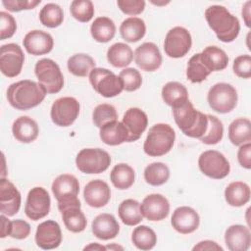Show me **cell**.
Masks as SVG:
<instances>
[{
    "label": "cell",
    "mask_w": 251,
    "mask_h": 251,
    "mask_svg": "<svg viewBox=\"0 0 251 251\" xmlns=\"http://www.w3.org/2000/svg\"><path fill=\"white\" fill-rule=\"evenodd\" d=\"M45 88L29 79L12 83L7 89V99L12 107L25 111L39 105L46 96Z\"/></svg>",
    "instance_id": "cell-1"
},
{
    "label": "cell",
    "mask_w": 251,
    "mask_h": 251,
    "mask_svg": "<svg viewBox=\"0 0 251 251\" xmlns=\"http://www.w3.org/2000/svg\"><path fill=\"white\" fill-rule=\"evenodd\" d=\"M205 18L217 35L223 42H232L239 34L240 24L238 19L230 14L224 6L212 5L205 11Z\"/></svg>",
    "instance_id": "cell-2"
},
{
    "label": "cell",
    "mask_w": 251,
    "mask_h": 251,
    "mask_svg": "<svg viewBox=\"0 0 251 251\" xmlns=\"http://www.w3.org/2000/svg\"><path fill=\"white\" fill-rule=\"evenodd\" d=\"M173 116L176 124L186 136L200 138L206 132L208 126L207 115L196 110L189 100L173 107Z\"/></svg>",
    "instance_id": "cell-3"
},
{
    "label": "cell",
    "mask_w": 251,
    "mask_h": 251,
    "mask_svg": "<svg viewBox=\"0 0 251 251\" xmlns=\"http://www.w3.org/2000/svg\"><path fill=\"white\" fill-rule=\"evenodd\" d=\"M176 139L174 128L167 124H156L150 127L143 144L144 152L151 157L163 156L171 151Z\"/></svg>",
    "instance_id": "cell-4"
},
{
    "label": "cell",
    "mask_w": 251,
    "mask_h": 251,
    "mask_svg": "<svg viewBox=\"0 0 251 251\" xmlns=\"http://www.w3.org/2000/svg\"><path fill=\"white\" fill-rule=\"evenodd\" d=\"M51 189L54 197L58 201L59 211L73 205L81 206L80 201L77 198L79 192V183L75 176L69 174L58 176L53 180Z\"/></svg>",
    "instance_id": "cell-5"
},
{
    "label": "cell",
    "mask_w": 251,
    "mask_h": 251,
    "mask_svg": "<svg viewBox=\"0 0 251 251\" xmlns=\"http://www.w3.org/2000/svg\"><path fill=\"white\" fill-rule=\"evenodd\" d=\"M34 73L47 93H58L64 86V77L60 67L53 60L48 58L40 59L36 62Z\"/></svg>",
    "instance_id": "cell-6"
},
{
    "label": "cell",
    "mask_w": 251,
    "mask_h": 251,
    "mask_svg": "<svg viewBox=\"0 0 251 251\" xmlns=\"http://www.w3.org/2000/svg\"><path fill=\"white\" fill-rule=\"evenodd\" d=\"M236 89L229 83L219 82L214 84L207 95L209 106L217 113L226 114L231 112L237 104Z\"/></svg>",
    "instance_id": "cell-7"
},
{
    "label": "cell",
    "mask_w": 251,
    "mask_h": 251,
    "mask_svg": "<svg viewBox=\"0 0 251 251\" xmlns=\"http://www.w3.org/2000/svg\"><path fill=\"white\" fill-rule=\"evenodd\" d=\"M111 164V157L103 149L85 148L75 157L77 169L84 174H100L105 172Z\"/></svg>",
    "instance_id": "cell-8"
},
{
    "label": "cell",
    "mask_w": 251,
    "mask_h": 251,
    "mask_svg": "<svg viewBox=\"0 0 251 251\" xmlns=\"http://www.w3.org/2000/svg\"><path fill=\"white\" fill-rule=\"evenodd\" d=\"M89 81L93 89L106 98L115 97L124 90L121 78L104 68H94L89 74Z\"/></svg>",
    "instance_id": "cell-9"
},
{
    "label": "cell",
    "mask_w": 251,
    "mask_h": 251,
    "mask_svg": "<svg viewBox=\"0 0 251 251\" xmlns=\"http://www.w3.org/2000/svg\"><path fill=\"white\" fill-rule=\"evenodd\" d=\"M198 167L205 176L214 179L226 177L230 171V165L227 159L224 154L216 150L203 152L199 156Z\"/></svg>",
    "instance_id": "cell-10"
},
{
    "label": "cell",
    "mask_w": 251,
    "mask_h": 251,
    "mask_svg": "<svg viewBox=\"0 0 251 251\" xmlns=\"http://www.w3.org/2000/svg\"><path fill=\"white\" fill-rule=\"evenodd\" d=\"M79 114V103L74 97H61L54 101L50 116L52 122L59 126H70Z\"/></svg>",
    "instance_id": "cell-11"
},
{
    "label": "cell",
    "mask_w": 251,
    "mask_h": 251,
    "mask_svg": "<svg viewBox=\"0 0 251 251\" xmlns=\"http://www.w3.org/2000/svg\"><path fill=\"white\" fill-rule=\"evenodd\" d=\"M192 45L189 31L182 26H175L170 29L165 37L164 50L171 58H181L188 53Z\"/></svg>",
    "instance_id": "cell-12"
},
{
    "label": "cell",
    "mask_w": 251,
    "mask_h": 251,
    "mask_svg": "<svg viewBox=\"0 0 251 251\" xmlns=\"http://www.w3.org/2000/svg\"><path fill=\"white\" fill-rule=\"evenodd\" d=\"M25 55L16 43L4 44L0 48V70L7 77H15L22 72Z\"/></svg>",
    "instance_id": "cell-13"
},
{
    "label": "cell",
    "mask_w": 251,
    "mask_h": 251,
    "mask_svg": "<svg viewBox=\"0 0 251 251\" xmlns=\"http://www.w3.org/2000/svg\"><path fill=\"white\" fill-rule=\"evenodd\" d=\"M50 196L43 187L36 186L29 190L25 206V213L32 221H38L49 214Z\"/></svg>",
    "instance_id": "cell-14"
},
{
    "label": "cell",
    "mask_w": 251,
    "mask_h": 251,
    "mask_svg": "<svg viewBox=\"0 0 251 251\" xmlns=\"http://www.w3.org/2000/svg\"><path fill=\"white\" fill-rule=\"evenodd\" d=\"M140 211L144 218L151 222H158L166 219L170 213L168 199L159 193L147 195L140 204Z\"/></svg>",
    "instance_id": "cell-15"
},
{
    "label": "cell",
    "mask_w": 251,
    "mask_h": 251,
    "mask_svg": "<svg viewBox=\"0 0 251 251\" xmlns=\"http://www.w3.org/2000/svg\"><path fill=\"white\" fill-rule=\"evenodd\" d=\"M35 242L38 247L44 250L59 247L62 242V231L59 224L52 220L39 224L35 232Z\"/></svg>",
    "instance_id": "cell-16"
},
{
    "label": "cell",
    "mask_w": 251,
    "mask_h": 251,
    "mask_svg": "<svg viewBox=\"0 0 251 251\" xmlns=\"http://www.w3.org/2000/svg\"><path fill=\"white\" fill-rule=\"evenodd\" d=\"M135 64L145 72H154L162 65V55L153 42H144L134 51Z\"/></svg>",
    "instance_id": "cell-17"
},
{
    "label": "cell",
    "mask_w": 251,
    "mask_h": 251,
    "mask_svg": "<svg viewBox=\"0 0 251 251\" xmlns=\"http://www.w3.org/2000/svg\"><path fill=\"white\" fill-rule=\"evenodd\" d=\"M173 227L179 233L188 234L195 231L200 223L198 213L191 207L181 206L176 208L172 216Z\"/></svg>",
    "instance_id": "cell-18"
},
{
    "label": "cell",
    "mask_w": 251,
    "mask_h": 251,
    "mask_svg": "<svg viewBox=\"0 0 251 251\" xmlns=\"http://www.w3.org/2000/svg\"><path fill=\"white\" fill-rule=\"evenodd\" d=\"M21 193L17 187L8 179H0V211L11 217L16 215L21 207Z\"/></svg>",
    "instance_id": "cell-19"
},
{
    "label": "cell",
    "mask_w": 251,
    "mask_h": 251,
    "mask_svg": "<svg viewBox=\"0 0 251 251\" xmlns=\"http://www.w3.org/2000/svg\"><path fill=\"white\" fill-rule=\"evenodd\" d=\"M23 44L27 53L39 56L49 53L53 49L54 41L53 37L48 32L34 29L25 34Z\"/></svg>",
    "instance_id": "cell-20"
},
{
    "label": "cell",
    "mask_w": 251,
    "mask_h": 251,
    "mask_svg": "<svg viewBox=\"0 0 251 251\" xmlns=\"http://www.w3.org/2000/svg\"><path fill=\"white\" fill-rule=\"evenodd\" d=\"M122 123L128 131L127 142H133L140 138L148 125V118L144 111L139 108H129L126 111Z\"/></svg>",
    "instance_id": "cell-21"
},
{
    "label": "cell",
    "mask_w": 251,
    "mask_h": 251,
    "mask_svg": "<svg viewBox=\"0 0 251 251\" xmlns=\"http://www.w3.org/2000/svg\"><path fill=\"white\" fill-rule=\"evenodd\" d=\"M83 197L90 207L101 208L110 201L111 189L104 180L94 179L85 185Z\"/></svg>",
    "instance_id": "cell-22"
},
{
    "label": "cell",
    "mask_w": 251,
    "mask_h": 251,
    "mask_svg": "<svg viewBox=\"0 0 251 251\" xmlns=\"http://www.w3.org/2000/svg\"><path fill=\"white\" fill-rule=\"evenodd\" d=\"M225 242L230 251H247L251 244V234L247 226L232 225L225 233Z\"/></svg>",
    "instance_id": "cell-23"
},
{
    "label": "cell",
    "mask_w": 251,
    "mask_h": 251,
    "mask_svg": "<svg viewBox=\"0 0 251 251\" xmlns=\"http://www.w3.org/2000/svg\"><path fill=\"white\" fill-rule=\"evenodd\" d=\"M91 229L97 238L101 240H109L118 235L120 225L113 215L103 213L94 218L91 224Z\"/></svg>",
    "instance_id": "cell-24"
},
{
    "label": "cell",
    "mask_w": 251,
    "mask_h": 251,
    "mask_svg": "<svg viewBox=\"0 0 251 251\" xmlns=\"http://www.w3.org/2000/svg\"><path fill=\"white\" fill-rule=\"evenodd\" d=\"M12 132L18 141L30 143L37 138L39 128L37 123L33 119L27 116H22L16 119L13 123Z\"/></svg>",
    "instance_id": "cell-25"
},
{
    "label": "cell",
    "mask_w": 251,
    "mask_h": 251,
    "mask_svg": "<svg viewBox=\"0 0 251 251\" xmlns=\"http://www.w3.org/2000/svg\"><path fill=\"white\" fill-rule=\"evenodd\" d=\"M99 134L101 140L110 146L120 145L124 142H127L128 139V131L126 126L118 120L107 123L100 127Z\"/></svg>",
    "instance_id": "cell-26"
},
{
    "label": "cell",
    "mask_w": 251,
    "mask_h": 251,
    "mask_svg": "<svg viewBox=\"0 0 251 251\" xmlns=\"http://www.w3.org/2000/svg\"><path fill=\"white\" fill-rule=\"evenodd\" d=\"M201 60L209 71H222L226 68L228 64V57L226 53L218 46H207L201 53Z\"/></svg>",
    "instance_id": "cell-27"
},
{
    "label": "cell",
    "mask_w": 251,
    "mask_h": 251,
    "mask_svg": "<svg viewBox=\"0 0 251 251\" xmlns=\"http://www.w3.org/2000/svg\"><path fill=\"white\" fill-rule=\"evenodd\" d=\"M250 187L243 181L230 182L225 190V198L228 205L241 207L250 200Z\"/></svg>",
    "instance_id": "cell-28"
},
{
    "label": "cell",
    "mask_w": 251,
    "mask_h": 251,
    "mask_svg": "<svg viewBox=\"0 0 251 251\" xmlns=\"http://www.w3.org/2000/svg\"><path fill=\"white\" fill-rule=\"evenodd\" d=\"M146 32V25L142 19L137 17H129L123 21L120 26L122 37L127 42H137Z\"/></svg>",
    "instance_id": "cell-29"
},
{
    "label": "cell",
    "mask_w": 251,
    "mask_h": 251,
    "mask_svg": "<svg viewBox=\"0 0 251 251\" xmlns=\"http://www.w3.org/2000/svg\"><path fill=\"white\" fill-rule=\"evenodd\" d=\"M62 213V219L65 226L68 230L77 233L85 229L87 220L80 210V206H69L60 211Z\"/></svg>",
    "instance_id": "cell-30"
},
{
    "label": "cell",
    "mask_w": 251,
    "mask_h": 251,
    "mask_svg": "<svg viewBox=\"0 0 251 251\" xmlns=\"http://www.w3.org/2000/svg\"><path fill=\"white\" fill-rule=\"evenodd\" d=\"M228 138L229 141L235 145L240 146L242 144L251 141V123L246 118H238L231 122L228 126Z\"/></svg>",
    "instance_id": "cell-31"
},
{
    "label": "cell",
    "mask_w": 251,
    "mask_h": 251,
    "mask_svg": "<svg viewBox=\"0 0 251 251\" xmlns=\"http://www.w3.org/2000/svg\"><path fill=\"white\" fill-rule=\"evenodd\" d=\"M133 59L132 49L126 43L118 42L111 45L107 51L108 62L116 68L128 66Z\"/></svg>",
    "instance_id": "cell-32"
},
{
    "label": "cell",
    "mask_w": 251,
    "mask_h": 251,
    "mask_svg": "<svg viewBox=\"0 0 251 251\" xmlns=\"http://www.w3.org/2000/svg\"><path fill=\"white\" fill-rule=\"evenodd\" d=\"M162 98L164 102L172 108L189 100L186 87L177 81H170L163 86Z\"/></svg>",
    "instance_id": "cell-33"
},
{
    "label": "cell",
    "mask_w": 251,
    "mask_h": 251,
    "mask_svg": "<svg viewBox=\"0 0 251 251\" xmlns=\"http://www.w3.org/2000/svg\"><path fill=\"white\" fill-rule=\"evenodd\" d=\"M90 32L94 40L106 43L112 40L116 33V25L108 17H98L90 26Z\"/></svg>",
    "instance_id": "cell-34"
},
{
    "label": "cell",
    "mask_w": 251,
    "mask_h": 251,
    "mask_svg": "<svg viewBox=\"0 0 251 251\" xmlns=\"http://www.w3.org/2000/svg\"><path fill=\"white\" fill-rule=\"evenodd\" d=\"M134 170L125 163L116 165L110 174V179L113 185L120 190L129 188L134 182Z\"/></svg>",
    "instance_id": "cell-35"
},
{
    "label": "cell",
    "mask_w": 251,
    "mask_h": 251,
    "mask_svg": "<svg viewBox=\"0 0 251 251\" xmlns=\"http://www.w3.org/2000/svg\"><path fill=\"white\" fill-rule=\"evenodd\" d=\"M118 213L122 222L126 226H136L143 219L140 211V204L134 199H126L121 202L118 208Z\"/></svg>",
    "instance_id": "cell-36"
},
{
    "label": "cell",
    "mask_w": 251,
    "mask_h": 251,
    "mask_svg": "<svg viewBox=\"0 0 251 251\" xmlns=\"http://www.w3.org/2000/svg\"><path fill=\"white\" fill-rule=\"evenodd\" d=\"M68 70L75 76H87L95 68V61L93 58L84 53L75 54L69 58Z\"/></svg>",
    "instance_id": "cell-37"
},
{
    "label": "cell",
    "mask_w": 251,
    "mask_h": 251,
    "mask_svg": "<svg viewBox=\"0 0 251 251\" xmlns=\"http://www.w3.org/2000/svg\"><path fill=\"white\" fill-rule=\"evenodd\" d=\"M170 177L169 167L162 162L149 164L144 170L145 181L153 186H159L168 181Z\"/></svg>",
    "instance_id": "cell-38"
},
{
    "label": "cell",
    "mask_w": 251,
    "mask_h": 251,
    "mask_svg": "<svg viewBox=\"0 0 251 251\" xmlns=\"http://www.w3.org/2000/svg\"><path fill=\"white\" fill-rule=\"evenodd\" d=\"M131 241L133 245L140 250H150L157 243V235L151 227L139 226L133 229Z\"/></svg>",
    "instance_id": "cell-39"
},
{
    "label": "cell",
    "mask_w": 251,
    "mask_h": 251,
    "mask_svg": "<svg viewBox=\"0 0 251 251\" xmlns=\"http://www.w3.org/2000/svg\"><path fill=\"white\" fill-rule=\"evenodd\" d=\"M40 23L50 28L61 25L64 21L63 9L55 3H48L39 12Z\"/></svg>",
    "instance_id": "cell-40"
},
{
    "label": "cell",
    "mask_w": 251,
    "mask_h": 251,
    "mask_svg": "<svg viewBox=\"0 0 251 251\" xmlns=\"http://www.w3.org/2000/svg\"><path fill=\"white\" fill-rule=\"evenodd\" d=\"M210 74L211 72L201 60L200 53L193 55L189 59L186 70V76L191 82L200 83L205 80Z\"/></svg>",
    "instance_id": "cell-41"
},
{
    "label": "cell",
    "mask_w": 251,
    "mask_h": 251,
    "mask_svg": "<svg viewBox=\"0 0 251 251\" xmlns=\"http://www.w3.org/2000/svg\"><path fill=\"white\" fill-rule=\"evenodd\" d=\"M207 117L208 126L206 132L199 139L207 145H214L222 140L224 135V126L221 120H219L217 117L212 115H207Z\"/></svg>",
    "instance_id": "cell-42"
},
{
    "label": "cell",
    "mask_w": 251,
    "mask_h": 251,
    "mask_svg": "<svg viewBox=\"0 0 251 251\" xmlns=\"http://www.w3.org/2000/svg\"><path fill=\"white\" fill-rule=\"evenodd\" d=\"M70 11L72 16L80 23H87L94 16V6L90 0H74Z\"/></svg>",
    "instance_id": "cell-43"
},
{
    "label": "cell",
    "mask_w": 251,
    "mask_h": 251,
    "mask_svg": "<svg viewBox=\"0 0 251 251\" xmlns=\"http://www.w3.org/2000/svg\"><path fill=\"white\" fill-rule=\"evenodd\" d=\"M92 120L97 127H102L107 123L117 121L118 114L116 108L111 104H99L92 113Z\"/></svg>",
    "instance_id": "cell-44"
},
{
    "label": "cell",
    "mask_w": 251,
    "mask_h": 251,
    "mask_svg": "<svg viewBox=\"0 0 251 251\" xmlns=\"http://www.w3.org/2000/svg\"><path fill=\"white\" fill-rule=\"evenodd\" d=\"M119 77L123 83L124 90L131 92L140 88L142 84V76L134 68H126L121 71Z\"/></svg>",
    "instance_id": "cell-45"
},
{
    "label": "cell",
    "mask_w": 251,
    "mask_h": 251,
    "mask_svg": "<svg viewBox=\"0 0 251 251\" xmlns=\"http://www.w3.org/2000/svg\"><path fill=\"white\" fill-rule=\"evenodd\" d=\"M17 29V24L14 17L7 12H0V39L4 40L14 35Z\"/></svg>",
    "instance_id": "cell-46"
},
{
    "label": "cell",
    "mask_w": 251,
    "mask_h": 251,
    "mask_svg": "<svg viewBox=\"0 0 251 251\" xmlns=\"http://www.w3.org/2000/svg\"><path fill=\"white\" fill-rule=\"evenodd\" d=\"M232 69L234 74L241 78H249L251 76V57L244 54L236 57L233 61Z\"/></svg>",
    "instance_id": "cell-47"
},
{
    "label": "cell",
    "mask_w": 251,
    "mask_h": 251,
    "mask_svg": "<svg viewBox=\"0 0 251 251\" xmlns=\"http://www.w3.org/2000/svg\"><path fill=\"white\" fill-rule=\"evenodd\" d=\"M117 4L123 13L130 16L141 14L145 8L143 0H118Z\"/></svg>",
    "instance_id": "cell-48"
},
{
    "label": "cell",
    "mask_w": 251,
    "mask_h": 251,
    "mask_svg": "<svg viewBox=\"0 0 251 251\" xmlns=\"http://www.w3.org/2000/svg\"><path fill=\"white\" fill-rule=\"evenodd\" d=\"M40 0H4L2 5L10 12H20L23 10H30L40 4Z\"/></svg>",
    "instance_id": "cell-49"
},
{
    "label": "cell",
    "mask_w": 251,
    "mask_h": 251,
    "mask_svg": "<svg viewBox=\"0 0 251 251\" xmlns=\"http://www.w3.org/2000/svg\"><path fill=\"white\" fill-rule=\"evenodd\" d=\"M30 233V226L27 222L18 219L12 221L10 236L15 239H25Z\"/></svg>",
    "instance_id": "cell-50"
},
{
    "label": "cell",
    "mask_w": 251,
    "mask_h": 251,
    "mask_svg": "<svg viewBox=\"0 0 251 251\" xmlns=\"http://www.w3.org/2000/svg\"><path fill=\"white\" fill-rule=\"evenodd\" d=\"M237 159L241 167L249 170L251 168V143L240 145L237 152Z\"/></svg>",
    "instance_id": "cell-51"
},
{
    "label": "cell",
    "mask_w": 251,
    "mask_h": 251,
    "mask_svg": "<svg viewBox=\"0 0 251 251\" xmlns=\"http://www.w3.org/2000/svg\"><path fill=\"white\" fill-rule=\"evenodd\" d=\"M192 249L194 251L195 250H201V251H203V250H221V251H223V248L219 244H217V242L212 241V240L200 241Z\"/></svg>",
    "instance_id": "cell-52"
},
{
    "label": "cell",
    "mask_w": 251,
    "mask_h": 251,
    "mask_svg": "<svg viewBox=\"0 0 251 251\" xmlns=\"http://www.w3.org/2000/svg\"><path fill=\"white\" fill-rule=\"evenodd\" d=\"M11 226H12V222L4 215L2 214L1 216V238H4L6 236H10V232H11Z\"/></svg>",
    "instance_id": "cell-53"
},
{
    "label": "cell",
    "mask_w": 251,
    "mask_h": 251,
    "mask_svg": "<svg viewBox=\"0 0 251 251\" xmlns=\"http://www.w3.org/2000/svg\"><path fill=\"white\" fill-rule=\"evenodd\" d=\"M250 5H251V2L248 1L245 3V5L242 8V18L244 20L246 26L248 27H250Z\"/></svg>",
    "instance_id": "cell-54"
},
{
    "label": "cell",
    "mask_w": 251,
    "mask_h": 251,
    "mask_svg": "<svg viewBox=\"0 0 251 251\" xmlns=\"http://www.w3.org/2000/svg\"><path fill=\"white\" fill-rule=\"evenodd\" d=\"M83 249H84V250H103V251L107 250V249H106V246L100 245V244H98V243H90L89 245L85 246Z\"/></svg>",
    "instance_id": "cell-55"
},
{
    "label": "cell",
    "mask_w": 251,
    "mask_h": 251,
    "mask_svg": "<svg viewBox=\"0 0 251 251\" xmlns=\"http://www.w3.org/2000/svg\"><path fill=\"white\" fill-rule=\"evenodd\" d=\"M106 249L107 250H118V249L123 250L124 248L122 246H120V245H117V244H111V245H107Z\"/></svg>",
    "instance_id": "cell-56"
}]
</instances>
